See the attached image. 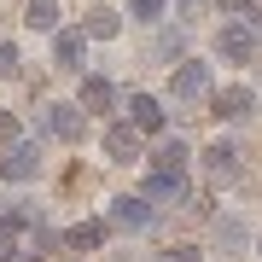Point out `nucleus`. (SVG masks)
I'll return each mask as SVG.
<instances>
[{"label": "nucleus", "instance_id": "18", "mask_svg": "<svg viewBox=\"0 0 262 262\" xmlns=\"http://www.w3.org/2000/svg\"><path fill=\"white\" fill-rule=\"evenodd\" d=\"M58 245H64V233H53L47 222H35V227H29V251H24V256H47V251H58Z\"/></svg>", "mask_w": 262, "mask_h": 262}, {"label": "nucleus", "instance_id": "17", "mask_svg": "<svg viewBox=\"0 0 262 262\" xmlns=\"http://www.w3.org/2000/svg\"><path fill=\"white\" fill-rule=\"evenodd\" d=\"M70 251H94V245H105V222H76L70 233H64Z\"/></svg>", "mask_w": 262, "mask_h": 262}, {"label": "nucleus", "instance_id": "13", "mask_svg": "<svg viewBox=\"0 0 262 262\" xmlns=\"http://www.w3.org/2000/svg\"><path fill=\"white\" fill-rule=\"evenodd\" d=\"M251 111H256V94H251V88H222V94H215V117L239 122V117H251Z\"/></svg>", "mask_w": 262, "mask_h": 262}, {"label": "nucleus", "instance_id": "5", "mask_svg": "<svg viewBox=\"0 0 262 262\" xmlns=\"http://www.w3.org/2000/svg\"><path fill=\"white\" fill-rule=\"evenodd\" d=\"M105 215H111L117 227H128V233H146V227L158 222V210H151L146 198H111V204H105Z\"/></svg>", "mask_w": 262, "mask_h": 262}, {"label": "nucleus", "instance_id": "6", "mask_svg": "<svg viewBox=\"0 0 262 262\" xmlns=\"http://www.w3.org/2000/svg\"><path fill=\"white\" fill-rule=\"evenodd\" d=\"M41 128H47L53 134V140H82V128H88V122H82V105H47V117H41Z\"/></svg>", "mask_w": 262, "mask_h": 262}, {"label": "nucleus", "instance_id": "21", "mask_svg": "<svg viewBox=\"0 0 262 262\" xmlns=\"http://www.w3.org/2000/svg\"><path fill=\"white\" fill-rule=\"evenodd\" d=\"M128 12L140 24H163V0H128Z\"/></svg>", "mask_w": 262, "mask_h": 262}, {"label": "nucleus", "instance_id": "22", "mask_svg": "<svg viewBox=\"0 0 262 262\" xmlns=\"http://www.w3.org/2000/svg\"><path fill=\"white\" fill-rule=\"evenodd\" d=\"M0 76H18V47L0 35Z\"/></svg>", "mask_w": 262, "mask_h": 262}, {"label": "nucleus", "instance_id": "16", "mask_svg": "<svg viewBox=\"0 0 262 262\" xmlns=\"http://www.w3.org/2000/svg\"><path fill=\"white\" fill-rule=\"evenodd\" d=\"M24 18H29V29H53V35H58V18H64V6H58V0H29Z\"/></svg>", "mask_w": 262, "mask_h": 262}, {"label": "nucleus", "instance_id": "4", "mask_svg": "<svg viewBox=\"0 0 262 262\" xmlns=\"http://www.w3.org/2000/svg\"><path fill=\"white\" fill-rule=\"evenodd\" d=\"M41 175V146L35 140H12L0 158V181H35Z\"/></svg>", "mask_w": 262, "mask_h": 262}, {"label": "nucleus", "instance_id": "15", "mask_svg": "<svg viewBox=\"0 0 262 262\" xmlns=\"http://www.w3.org/2000/svg\"><path fill=\"white\" fill-rule=\"evenodd\" d=\"M117 29H122L117 12H111V6H94V12H88V24H82V35H88V41H111Z\"/></svg>", "mask_w": 262, "mask_h": 262}, {"label": "nucleus", "instance_id": "23", "mask_svg": "<svg viewBox=\"0 0 262 262\" xmlns=\"http://www.w3.org/2000/svg\"><path fill=\"white\" fill-rule=\"evenodd\" d=\"M0 140H6V146L18 140V117H12V111H0Z\"/></svg>", "mask_w": 262, "mask_h": 262}, {"label": "nucleus", "instance_id": "8", "mask_svg": "<svg viewBox=\"0 0 262 262\" xmlns=\"http://www.w3.org/2000/svg\"><path fill=\"white\" fill-rule=\"evenodd\" d=\"M105 158L111 163H140V134L128 122H105Z\"/></svg>", "mask_w": 262, "mask_h": 262}, {"label": "nucleus", "instance_id": "24", "mask_svg": "<svg viewBox=\"0 0 262 262\" xmlns=\"http://www.w3.org/2000/svg\"><path fill=\"white\" fill-rule=\"evenodd\" d=\"M222 12H233V18L245 12V18H256V6H251V0H222Z\"/></svg>", "mask_w": 262, "mask_h": 262}, {"label": "nucleus", "instance_id": "19", "mask_svg": "<svg viewBox=\"0 0 262 262\" xmlns=\"http://www.w3.org/2000/svg\"><path fill=\"white\" fill-rule=\"evenodd\" d=\"M151 169H187V146H181V140H163L158 151H151Z\"/></svg>", "mask_w": 262, "mask_h": 262}, {"label": "nucleus", "instance_id": "12", "mask_svg": "<svg viewBox=\"0 0 262 262\" xmlns=\"http://www.w3.org/2000/svg\"><path fill=\"white\" fill-rule=\"evenodd\" d=\"M215 47H222V58H233V64H251V53H256V35H251L245 24H227Z\"/></svg>", "mask_w": 262, "mask_h": 262}, {"label": "nucleus", "instance_id": "2", "mask_svg": "<svg viewBox=\"0 0 262 262\" xmlns=\"http://www.w3.org/2000/svg\"><path fill=\"white\" fill-rule=\"evenodd\" d=\"M204 175L215 181V187H239V181H245V158H239V146L215 140V146L204 151Z\"/></svg>", "mask_w": 262, "mask_h": 262}, {"label": "nucleus", "instance_id": "14", "mask_svg": "<svg viewBox=\"0 0 262 262\" xmlns=\"http://www.w3.org/2000/svg\"><path fill=\"white\" fill-rule=\"evenodd\" d=\"M187 53V29H158L151 35V64H181Z\"/></svg>", "mask_w": 262, "mask_h": 262}, {"label": "nucleus", "instance_id": "1", "mask_svg": "<svg viewBox=\"0 0 262 262\" xmlns=\"http://www.w3.org/2000/svg\"><path fill=\"white\" fill-rule=\"evenodd\" d=\"M169 94H175L181 105L210 99V64H198V58H181V64H175V82H169Z\"/></svg>", "mask_w": 262, "mask_h": 262}, {"label": "nucleus", "instance_id": "20", "mask_svg": "<svg viewBox=\"0 0 262 262\" xmlns=\"http://www.w3.org/2000/svg\"><path fill=\"white\" fill-rule=\"evenodd\" d=\"M151 262H204V251H198V245H169V251H158Z\"/></svg>", "mask_w": 262, "mask_h": 262}, {"label": "nucleus", "instance_id": "25", "mask_svg": "<svg viewBox=\"0 0 262 262\" xmlns=\"http://www.w3.org/2000/svg\"><path fill=\"white\" fill-rule=\"evenodd\" d=\"M181 6H187V12H198V6H204V0H181Z\"/></svg>", "mask_w": 262, "mask_h": 262}, {"label": "nucleus", "instance_id": "11", "mask_svg": "<svg viewBox=\"0 0 262 262\" xmlns=\"http://www.w3.org/2000/svg\"><path fill=\"white\" fill-rule=\"evenodd\" d=\"M128 128H134V134H158V128H163V105L151 99V94H134V99H128Z\"/></svg>", "mask_w": 262, "mask_h": 262}, {"label": "nucleus", "instance_id": "9", "mask_svg": "<svg viewBox=\"0 0 262 262\" xmlns=\"http://www.w3.org/2000/svg\"><path fill=\"white\" fill-rule=\"evenodd\" d=\"M82 58H88V35L82 29H58L53 35V64L58 70H82Z\"/></svg>", "mask_w": 262, "mask_h": 262}, {"label": "nucleus", "instance_id": "10", "mask_svg": "<svg viewBox=\"0 0 262 262\" xmlns=\"http://www.w3.org/2000/svg\"><path fill=\"white\" fill-rule=\"evenodd\" d=\"M76 105L94 111V117H111L117 111V88L105 82V76H82V99H76Z\"/></svg>", "mask_w": 262, "mask_h": 262}, {"label": "nucleus", "instance_id": "3", "mask_svg": "<svg viewBox=\"0 0 262 262\" xmlns=\"http://www.w3.org/2000/svg\"><path fill=\"white\" fill-rule=\"evenodd\" d=\"M140 198L146 204H181V198H187V169H146Z\"/></svg>", "mask_w": 262, "mask_h": 262}, {"label": "nucleus", "instance_id": "7", "mask_svg": "<svg viewBox=\"0 0 262 262\" xmlns=\"http://www.w3.org/2000/svg\"><path fill=\"white\" fill-rule=\"evenodd\" d=\"M210 239H215V251L245 256V245H251V227H245V215H215V222H210Z\"/></svg>", "mask_w": 262, "mask_h": 262}]
</instances>
